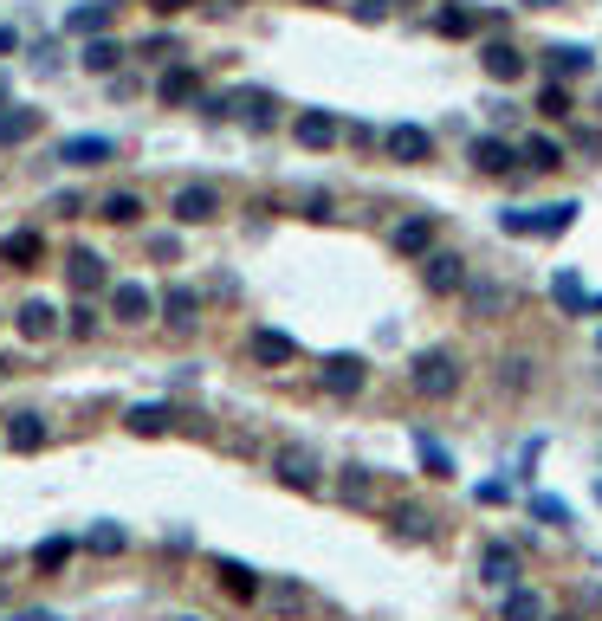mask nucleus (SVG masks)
Here are the masks:
<instances>
[{"label": "nucleus", "instance_id": "2eb2a0df", "mask_svg": "<svg viewBox=\"0 0 602 621\" xmlns=\"http://www.w3.org/2000/svg\"><path fill=\"white\" fill-rule=\"evenodd\" d=\"M65 279H72V292H104V285H111V272H104L98 253H85V246H78V253H65Z\"/></svg>", "mask_w": 602, "mask_h": 621}, {"label": "nucleus", "instance_id": "f3484780", "mask_svg": "<svg viewBox=\"0 0 602 621\" xmlns=\"http://www.w3.org/2000/svg\"><path fill=\"white\" fill-rule=\"evenodd\" d=\"M111 20H117V7H111V0H85V7H72V13H65V33H78V39H98Z\"/></svg>", "mask_w": 602, "mask_h": 621}, {"label": "nucleus", "instance_id": "e433bc0d", "mask_svg": "<svg viewBox=\"0 0 602 621\" xmlns=\"http://www.w3.org/2000/svg\"><path fill=\"white\" fill-rule=\"evenodd\" d=\"M415 453H421V466H428V473H434V479H447V473H454V460H447V447H441V440H428V434H415Z\"/></svg>", "mask_w": 602, "mask_h": 621}, {"label": "nucleus", "instance_id": "1a4fd4ad", "mask_svg": "<svg viewBox=\"0 0 602 621\" xmlns=\"http://www.w3.org/2000/svg\"><path fill=\"white\" fill-rule=\"evenodd\" d=\"M480 65H486V78H492V85H518V78L531 72V65H525V52H518L512 39H486V46H480Z\"/></svg>", "mask_w": 602, "mask_h": 621}, {"label": "nucleus", "instance_id": "a878e982", "mask_svg": "<svg viewBox=\"0 0 602 621\" xmlns=\"http://www.w3.org/2000/svg\"><path fill=\"white\" fill-rule=\"evenodd\" d=\"M298 143H305V149H331L337 143V117H331V110H305V117H298Z\"/></svg>", "mask_w": 602, "mask_h": 621}, {"label": "nucleus", "instance_id": "7ed1b4c3", "mask_svg": "<svg viewBox=\"0 0 602 621\" xmlns=\"http://www.w3.org/2000/svg\"><path fill=\"white\" fill-rule=\"evenodd\" d=\"M259 602H266L279 621H311V615H324L318 589L298 583V576H272V583H259Z\"/></svg>", "mask_w": 602, "mask_h": 621}, {"label": "nucleus", "instance_id": "de8ad7c7", "mask_svg": "<svg viewBox=\"0 0 602 621\" xmlns=\"http://www.w3.org/2000/svg\"><path fill=\"white\" fill-rule=\"evenodd\" d=\"M7 369H13V363H7V356H0V382H7Z\"/></svg>", "mask_w": 602, "mask_h": 621}, {"label": "nucleus", "instance_id": "f704fd0d", "mask_svg": "<svg viewBox=\"0 0 602 621\" xmlns=\"http://www.w3.org/2000/svg\"><path fill=\"white\" fill-rule=\"evenodd\" d=\"M460 292L473 298V311H480V317H499L505 305H512V292H505V285H460Z\"/></svg>", "mask_w": 602, "mask_h": 621}, {"label": "nucleus", "instance_id": "20e7f679", "mask_svg": "<svg viewBox=\"0 0 602 621\" xmlns=\"http://www.w3.org/2000/svg\"><path fill=\"white\" fill-rule=\"evenodd\" d=\"M272 479L292 492H318L324 486V460L305 447V440H285V447H272Z\"/></svg>", "mask_w": 602, "mask_h": 621}, {"label": "nucleus", "instance_id": "9b49d317", "mask_svg": "<svg viewBox=\"0 0 602 621\" xmlns=\"http://www.w3.org/2000/svg\"><path fill=\"white\" fill-rule=\"evenodd\" d=\"M13 324H20L26 343H52V337H59V311H52L46 298H26V305L13 311Z\"/></svg>", "mask_w": 602, "mask_h": 621}, {"label": "nucleus", "instance_id": "ddd939ff", "mask_svg": "<svg viewBox=\"0 0 602 621\" xmlns=\"http://www.w3.org/2000/svg\"><path fill=\"white\" fill-rule=\"evenodd\" d=\"M389 246H395V253H408V259H421V253L434 246V214H408V220H395Z\"/></svg>", "mask_w": 602, "mask_h": 621}, {"label": "nucleus", "instance_id": "8fccbe9b", "mask_svg": "<svg viewBox=\"0 0 602 621\" xmlns=\"http://www.w3.org/2000/svg\"><path fill=\"white\" fill-rule=\"evenodd\" d=\"M305 7H331V0H305Z\"/></svg>", "mask_w": 602, "mask_h": 621}, {"label": "nucleus", "instance_id": "4c0bfd02", "mask_svg": "<svg viewBox=\"0 0 602 621\" xmlns=\"http://www.w3.org/2000/svg\"><path fill=\"white\" fill-rule=\"evenodd\" d=\"M123 544H130V531H123V524H111V518H104L98 531H91V550H98V557H117Z\"/></svg>", "mask_w": 602, "mask_h": 621}, {"label": "nucleus", "instance_id": "f257e3e1", "mask_svg": "<svg viewBox=\"0 0 602 621\" xmlns=\"http://www.w3.org/2000/svg\"><path fill=\"white\" fill-rule=\"evenodd\" d=\"M583 207L577 201H551V207H505L499 214V233H512V240H557V233L577 227Z\"/></svg>", "mask_w": 602, "mask_h": 621}, {"label": "nucleus", "instance_id": "bb28decb", "mask_svg": "<svg viewBox=\"0 0 602 621\" xmlns=\"http://www.w3.org/2000/svg\"><path fill=\"white\" fill-rule=\"evenodd\" d=\"M337 492H344V505H376V479H369V466H344V473H337Z\"/></svg>", "mask_w": 602, "mask_h": 621}, {"label": "nucleus", "instance_id": "c756f323", "mask_svg": "<svg viewBox=\"0 0 602 621\" xmlns=\"http://www.w3.org/2000/svg\"><path fill=\"white\" fill-rule=\"evenodd\" d=\"M518 162H531V169H564V143H557V136H525Z\"/></svg>", "mask_w": 602, "mask_h": 621}, {"label": "nucleus", "instance_id": "aec40b11", "mask_svg": "<svg viewBox=\"0 0 602 621\" xmlns=\"http://www.w3.org/2000/svg\"><path fill=\"white\" fill-rule=\"evenodd\" d=\"M39 253H46V240H39V227H20V233H7V240H0V259H7V266H39Z\"/></svg>", "mask_w": 602, "mask_h": 621}, {"label": "nucleus", "instance_id": "dca6fc26", "mask_svg": "<svg viewBox=\"0 0 602 621\" xmlns=\"http://www.w3.org/2000/svg\"><path fill=\"white\" fill-rule=\"evenodd\" d=\"M389 524H395V537H408V544H428V537H434V524H441V518L402 499V505H389Z\"/></svg>", "mask_w": 602, "mask_h": 621}, {"label": "nucleus", "instance_id": "f8f14e48", "mask_svg": "<svg viewBox=\"0 0 602 621\" xmlns=\"http://www.w3.org/2000/svg\"><path fill=\"white\" fill-rule=\"evenodd\" d=\"M480 583L486 589H512L518 583V550L512 544H486L480 550Z\"/></svg>", "mask_w": 602, "mask_h": 621}, {"label": "nucleus", "instance_id": "58836bf2", "mask_svg": "<svg viewBox=\"0 0 602 621\" xmlns=\"http://www.w3.org/2000/svg\"><path fill=\"white\" fill-rule=\"evenodd\" d=\"M538 104H544V117H564V110H570V91H564V85H544Z\"/></svg>", "mask_w": 602, "mask_h": 621}, {"label": "nucleus", "instance_id": "09e8293b", "mask_svg": "<svg viewBox=\"0 0 602 621\" xmlns=\"http://www.w3.org/2000/svg\"><path fill=\"white\" fill-rule=\"evenodd\" d=\"M544 621H577V615H544Z\"/></svg>", "mask_w": 602, "mask_h": 621}, {"label": "nucleus", "instance_id": "49530a36", "mask_svg": "<svg viewBox=\"0 0 602 621\" xmlns=\"http://www.w3.org/2000/svg\"><path fill=\"white\" fill-rule=\"evenodd\" d=\"M518 7H564V0H518Z\"/></svg>", "mask_w": 602, "mask_h": 621}, {"label": "nucleus", "instance_id": "3c124183", "mask_svg": "<svg viewBox=\"0 0 602 621\" xmlns=\"http://www.w3.org/2000/svg\"><path fill=\"white\" fill-rule=\"evenodd\" d=\"M221 7H246V0H221Z\"/></svg>", "mask_w": 602, "mask_h": 621}, {"label": "nucleus", "instance_id": "5701e85b", "mask_svg": "<svg viewBox=\"0 0 602 621\" xmlns=\"http://www.w3.org/2000/svg\"><path fill=\"white\" fill-rule=\"evenodd\" d=\"M26 136H39V110L33 104H7V110H0V149L26 143Z\"/></svg>", "mask_w": 602, "mask_h": 621}, {"label": "nucleus", "instance_id": "a19ab883", "mask_svg": "<svg viewBox=\"0 0 602 621\" xmlns=\"http://www.w3.org/2000/svg\"><path fill=\"white\" fill-rule=\"evenodd\" d=\"M91 330H98V311L78 305V311H72V337H91Z\"/></svg>", "mask_w": 602, "mask_h": 621}, {"label": "nucleus", "instance_id": "79ce46f5", "mask_svg": "<svg viewBox=\"0 0 602 621\" xmlns=\"http://www.w3.org/2000/svg\"><path fill=\"white\" fill-rule=\"evenodd\" d=\"M531 512H538V518H551V524H570V512H564L557 499H531Z\"/></svg>", "mask_w": 602, "mask_h": 621}, {"label": "nucleus", "instance_id": "cd10ccee", "mask_svg": "<svg viewBox=\"0 0 602 621\" xmlns=\"http://www.w3.org/2000/svg\"><path fill=\"white\" fill-rule=\"evenodd\" d=\"M499 621H544V596L538 589H505V609H499Z\"/></svg>", "mask_w": 602, "mask_h": 621}, {"label": "nucleus", "instance_id": "423d86ee", "mask_svg": "<svg viewBox=\"0 0 602 621\" xmlns=\"http://www.w3.org/2000/svg\"><path fill=\"white\" fill-rule=\"evenodd\" d=\"M382 156L402 162V169H415V162L434 156V136L421 130V123H389V130H382Z\"/></svg>", "mask_w": 602, "mask_h": 621}, {"label": "nucleus", "instance_id": "f03ea898", "mask_svg": "<svg viewBox=\"0 0 602 621\" xmlns=\"http://www.w3.org/2000/svg\"><path fill=\"white\" fill-rule=\"evenodd\" d=\"M460 376H467V369H460L454 350H421L408 382H415V395H428V402H447V395H460Z\"/></svg>", "mask_w": 602, "mask_h": 621}, {"label": "nucleus", "instance_id": "6e6552de", "mask_svg": "<svg viewBox=\"0 0 602 621\" xmlns=\"http://www.w3.org/2000/svg\"><path fill=\"white\" fill-rule=\"evenodd\" d=\"M104 292H111V317H117V324H149V311H156V292L136 285V279H111Z\"/></svg>", "mask_w": 602, "mask_h": 621}, {"label": "nucleus", "instance_id": "c9c22d12", "mask_svg": "<svg viewBox=\"0 0 602 621\" xmlns=\"http://www.w3.org/2000/svg\"><path fill=\"white\" fill-rule=\"evenodd\" d=\"M169 421H175V414L162 408V402H143V408H130V434H143V440H149V434H162Z\"/></svg>", "mask_w": 602, "mask_h": 621}, {"label": "nucleus", "instance_id": "6ab92c4d", "mask_svg": "<svg viewBox=\"0 0 602 621\" xmlns=\"http://www.w3.org/2000/svg\"><path fill=\"white\" fill-rule=\"evenodd\" d=\"M324 389H331V395H357L363 389V356H324Z\"/></svg>", "mask_w": 602, "mask_h": 621}, {"label": "nucleus", "instance_id": "473e14b6", "mask_svg": "<svg viewBox=\"0 0 602 621\" xmlns=\"http://www.w3.org/2000/svg\"><path fill=\"white\" fill-rule=\"evenodd\" d=\"M85 65H91V72H98V78H111L117 72V65H123V46H117V39H91V46H85Z\"/></svg>", "mask_w": 602, "mask_h": 621}, {"label": "nucleus", "instance_id": "c03bdc74", "mask_svg": "<svg viewBox=\"0 0 602 621\" xmlns=\"http://www.w3.org/2000/svg\"><path fill=\"white\" fill-rule=\"evenodd\" d=\"M156 13H175V7H195V0H149Z\"/></svg>", "mask_w": 602, "mask_h": 621}, {"label": "nucleus", "instance_id": "a211bd4d", "mask_svg": "<svg viewBox=\"0 0 602 621\" xmlns=\"http://www.w3.org/2000/svg\"><path fill=\"white\" fill-rule=\"evenodd\" d=\"M46 440H52L46 414H13V421H7V447H13V453H39Z\"/></svg>", "mask_w": 602, "mask_h": 621}, {"label": "nucleus", "instance_id": "b1692460", "mask_svg": "<svg viewBox=\"0 0 602 621\" xmlns=\"http://www.w3.org/2000/svg\"><path fill=\"white\" fill-rule=\"evenodd\" d=\"M156 98H162V104H195V98H201V78L188 72V65H175V72L156 78Z\"/></svg>", "mask_w": 602, "mask_h": 621}, {"label": "nucleus", "instance_id": "72a5a7b5", "mask_svg": "<svg viewBox=\"0 0 602 621\" xmlns=\"http://www.w3.org/2000/svg\"><path fill=\"white\" fill-rule=\"evenodd\" d=\"M104 220H111V227H136V220H143V201L130 195V188H123V195H104V207H98Z\"/></svg>", "mask_w": 602, "mask_h": 621}, {"label": "nucleus", "instance_id": "4be33fe9", "mask_svg": "<svg viewBox=\"0 0 602 621\" xmlns=\"http://www.w3.org/2000/svg\"><path fill=\"white\" fill-rule=\"evenodd\" d=\"M246 350H253V363H292V356H298V343L292 337H285V330H253V343H246Z\"/></svg>", "mask_w": 602, "mask_h": 621}, {"label": "nucleus", "instance_id": "39448f33", "mask_svg": "<svg viewBox=\"0 0 602 621\" xmlns=\"http://www.w3.org/2000/svg\"><path fill=\"white\" fill-rule=\"evenodd\" d=\"M169 214L182 220V227H208V220H221V188L214 182H182L169 195Z\"/></svg>", "mask_w": 602, "mask_h": 621}, {"label": "nucleus", "instance_id": "a18cd8bd", "mask_svg": "<svg viewBox=\"0 0 602 621\" xmlns=\"http://www.w3.org/2000/svg\"><path fill=\"white\" fill-rule=\"evenodd\" d=\"M20 46V33H13V26H0V52H13Z\"/></svg>", "mask_w": 602, "mask_h": 621}, {"label": "nucleus", "instance_id": "7c9ffc66", "mask_svg": "<svg viewBox=\"0 0 602 621\" xmlns=\"http://www.w3.org/2000/svg\"><path fill=\"white\" fill-rule=\"evenodd\" d=\"M65 563H72V537H46V544H33V570L39 576H59Z\"/></svg>", "mask_w": 602, "mask_h": 621}, {"label": "nucleus", "instance_id": "603ef678", "mask_svg": "<svg viewBox=\"0 0 602 621\" xmlns=\"http://www.w3.org/2000/svg\"><path fill=\"white\" fill-rule=\"evenodd\" d=\"M39 621H59V615H39Z\"/></svg>", "mask_w": 602, "mask_h": 621}, {"label": "nucleus", "instance_id": "ea45409f", "mask_svg": "<svg viewBox=\"0 0 602 621\" xmlns=\"http://www.w3.org/2000/svg\"><path fill=\"white\" fill-rule=\"evenodd\" d=\"M441 33H454V39H460V33H473V20H467L460 7H447V13H441Z\"/></svg>", "mask_w": 602, "mask_h": 621}, {"label": "nucleus", "instance_id": "2f4dec72", "mask_svg": "<svg viewBox=\"0 0 602 621\" xmlns=\"http://www.w3.org/2000/svg\"><path fill=\"white\" fill-rule=\"evenodd\" d=\"M544 59H551L557 78H577V72H590V65H596V52H590V46H551Z\"/></svg>", "mask_w": 602, "mask_h": 621}, {"label": "nucleus", "instance_id": "4468645a", "mask_svg": "<svg viewBox=\"0 0 602 621\" xmlns=\"http://www.w3.org/2000/svg\"><path fill=\"white\" fill-rule=\"evenodd\" d=\"M473 169H480V175H512L518 149L505 143V136H473Z\"/></svg>", "mask_w": 602, "mask_h": 621}, {"label": "nucleus", "instance_id": "9d476101", "mask_svg": "<svg viewBox=\"0 0 602 621\" xmlns=\"http://www.w3.org/2000/svg\"><path fill=\"white\" fill-rule=\"evenodd\" d=\"M59 162H72V169H98V162H117V143H111V136H65Z\"/></svg>", "mask_w": 602, "mask_h": 621}, {"label": "nucleus", "instance_id": "864d4df0", "mask_svg": "<svg viewBox=\"0 0 602 621\" xmlns=\"http://www.w3.org/2000/svg\"><path fill=\"white\" fill-rule=\"evenodd\" d=\"M188 621H195V615H188Z\"/></svg>", "mask_w": 602, "mask_h": 621}, {"label": "nucleus", "instance_id": "c85d7f7f", "mask_svg": "<svg viewBox=\"0 0 602 621\" xmlns=\"http://www.w3.org/2000/svg\"><path fill=\"white\" fill-rule=\"evenodd\" d=\"M551 298H557V311H570V317L590 311V292H583L577 272H557V279H551Z\"/></svg>", "mask_w": 602, "mask_h": 621}, {"label": "nucleus", "instance_id": "37998d69", "mask_svg": "<svg viewBox=\"0 0 602 621\" xmlns=\"http://www.w3.org/2000/svg\"><path fill=\"white\" fill-rule=\"evenodd\" d=\"M389 13V0H357V20H382Z\"/></svg>", "mask_w": 602, "mask_h": 621}, {"label": "nucleus", "instance_id": "412c9836", "mask_svg": "<svg viewBox=\"0 0 602 621\" xmlns=\"http://www.w3.org/2000/svg\"><path fill=\"white\" fill-rule=\"evenodd\" d=\"M214 576L227 583V596H240V602H259V576L246 570L240 557H214Z\"/></svg>", "mask_w": 602, "mask_h": 621}, {"label": "nucleus", "instance_id": "393cba45", "mask_svg": "<svg viewBox=\"0 0 602 621\" xmlns=\"http://www.w3.org/2000/svg\"><path fill=\"white\" fill-rule=\"evenodd\" d=\"M156 311H162V317H169V324H175V330H188V324H195V311H201V298H195V292H188V285H169V292H162V298H156Z\"/></svg>", "mask_w": 602, "mask_h": 621}, {"label": "nucleus", "instance_id": "0eeeda50", "mask_svg": "<svg viewBox=\"0 0 602 621\" xmlns=\"http://www.w3.org/2000/svg\"><path fill=\"white\" fill-rule=\"evenodd\" d=\"M421 279H428L434 298H454L460 285H467V259H460V253H441V246H428V253H421Z\"/></svg>", "mask_w": 602, "mask_h": 621}]
</instances>
